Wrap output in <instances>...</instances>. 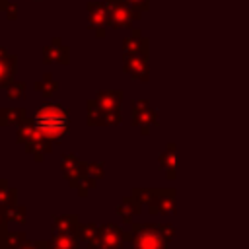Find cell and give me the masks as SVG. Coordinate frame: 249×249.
Instances as JSON below:
<instances>
[{
  "mask_svg": "<svg viewBox=\"0 0 249 249\" xmlns=\"http://www.w3.org/2000/svg\"><path fill=\"white\" fill-rule=\"evenodd\" d=\"M35 126L53 142H58L64 134L70 132V113L60 103H45L37 109L33 117Z\"/></svg>",
  "mask_w": 249,
  "mask_h": 249,
  "instance_id": "1",
  "label": "cell"
},
{
  "mask_svg": "<svg viewBox=\"0 0 249 249\" xmlns=\"http://www.w3.org/2000/svg\"><path fill=\"white\" fill-rule=\"evenodd\" d=\"M167 241L161 224H132V249H167Z\"/></svg>",
  "mask_w": 249,
  "mask_h": 249,
  "instance_id": "2",
  "label": "cell"
},
{
  "mask_svg": "<svg viewBox=\"0 0 249 249\" xmlns=\"http://www.w3.org/2000/svg\"><path fill=\"white\" fill-rule=\"evenodd\" d=\"M124 231L117 224H103L99 226V233L88 241V249H123L124 243Z\"/></svg>",
  "mask_w": 249,
  "mask_h": 249,
  "instance_id": "3",
  "label": "cell"
},
{
  "mask_svg": "<svg viewBox=\"0 0 249 249\" xmlns=\"http://www.w3.org/2000/svg\"><path fill=\"white\" fill-rule=\"evenodd\" d=\"M109 6V18H107V25L113 29H121V27H130L132 21H136L140 18V12L134 10L128 2L124 0H117V2H107Z\"/></svg>",
  "mask_w": 249,
  "mask_h": 249,
  "instance_id": "4",
  "label": "cell"
},
{
  "mask_svg": "<svg viewBox=\"0 0 249 249\" xmlns=\"http://www.w3.org/2000/svg\"><path fill=\"white\" fill-rule=\"evenodd\" d=\"M86 109H88V117H86L88 126H117L123 121L121 111H103L95 103V99H88Z\"/></svg>",
  "mask_w": 249,
  "mask_h": 249,
  "instance_id": "5",
  "label": "cell"
},
{
  "mask_svg": "<svg viewBox=\"0 0 249 249\" xmlns=\"http://www.w3.org/2000/svg\"><path fill=\"white\" fill-rule=\"evenodd\" d=\"M130 113H132V124L140 128V132L146 136L150 134V126L158 124V115L156 111L150 107L148 99H134L130 105Z\"/></svg>",
  "mask_w": 249,
  "mask_h": 249,
  "instance_id": "6",
  "label": "cell"
},
{
  "mask_svg": "<svg viewBox=\"0 0 249 249\" xmlns=\"http://www.w3.org/2000/svg\"><path fill=\"white\" fill-rule=\"evenodd\" d=\"M60 171H62V177L68 181V185L76 191V187L80 185V181L89 175L88 173V163L82 161L76 154H66L60 161Z\"/></svg>",
  "mask_w": 249,
  "mask_h": 249,
  "instance_id": "7",
  "label": "cell"
},
{
  "mask_svg": "<svg viewBox=\"0 0 249 249\" xmlns=\"http://www.w3.org/2000/svg\"><path fill=\"white\" fill-rule=\"evenodd\" d=\"M88 12H89V29H93L95 35L99 39H103L105 27H107V18H109L107 2H88Z\"/></svg>",
  "mask_w": 249,
  "mask_h": 249,
  "instance_id": "8",
  "label": "cell"
},
{
  "mask_svg": "<svg viewBox=\"0 0 249 249\" xmlns=\"http://www.w3.org/2000/svg\"><path fill=\"white\" fill-rule=\"evenodd\" d=\"M150 206V214L156 216V214H173L175 212V191L173 189H167V191H161V189H156L154 191V198L148 202Z\"/></svg>",
  "mask_w": 249,
  "mask_h": 249,
  "instance_id": "9",
  "label": "cell"
},
{
  "mask_svg": "<svg viewBox=\"0 0 249 249\" xmlns=\"http://www.w3.org/2000/svg\"><path fill=\"white\" fill-rule=\"evenodd\" d=\"M43 62L45 64H70V49L58 37H53L51 43L43 49Z\"/></svg>",
  "mask_w": 249,
  "mask_h": 249,
  "instance_id": "10",
  "label": "cell"
},
{
  "mask_svg": "<svg viewBox=\"0 0 249 249\" xmlns=\"http://www.w3.org/2000/svg\"><path fill=\"white\" fill-rule=\"evenodd\" d=\"M123 70L134 78V80H140V82H148V62H146V56H140V54H126L123 56Z\"/></svg>",
  "mask_w": 249,
  "mask_h": 249,
  "instance_id": "11",
  "label": "cell"
},
{
  "mask_svg": "<svg viewBox=\"0 0 249 249\" xmlns=\"http://www.w3.org/2000/svg\"><path fill=\"white\" fill-rule=\"evenodd\" d=\"M23 146H25V152H27L29 156H33V160H35L37 163H41V161L51 154V150H53V140H49L47 136L39 134V136H35L33 140L25 142Z\"/></svg>",
  "mask_w": 249,
  "mask_h": 249,
  "instance_id": "12",
  "label": "cell"
},
{
  "mask_svg": "<svg viewBox=\"0 0 249 249\" xmlns=\"http://www.w3.org/2000/svg\"><path fill=\"white\" fill-rule=\"evenodd\" d=\"M16 72H18V56L16 54L0 56V88L12 86L16 80Z\"/></svg>",
  "mask_w": 249,
  "mask_h": 249,
  "instance_id": "13",
  "label": "cell"
},
{
  "mask_svg": "<svg viewBox=\"0 0 249 249\" xmlns=\"http://www.w3.org/2000/svg\"><path fill=\"white\" fill-rule=\"evenodd\" d=\"M140 210H142V202L136 196H132V195L130 196H124L123 202L115 208V212L123 218L124 224H132V218H136L140 214Z\"/></svg>",
  "mask_w": 249,
  "mask_h": 249,
  "instance_id": "14",
  "label": "cell"
},
{
  "mask_svg": "<svg viewBox=\"0 0 249 249\" xmlns=\"http://www.w3.org/2000/svg\"><path fill=\"white\" fill-rule=\"evenodd\" d=\"M25 241H27L25 231H10L8 222L2 220V224H0V249H18Z\"/></svg>",
  "mask_w": 249,
  "mask_h": 249,
  "instance_id": "15",
  "label": "cell"
},
{
  "mask_svg": "<svg viewBox=\"0 0 249 249\" xmlns=\"http://www.w3.org/2000/svg\"><path fill=\"white\" fill-rule=\"evenodd\" d=\"M123 53L126 54H140V56H148V41L140 35L138 29L132 31L130 37H126L123 41Z\"/></svg>",
  "mask_w": 249,
  "mask_h": 249,
  "instance_id": "16",
  "label": "cell"
},
{
  "mask_svg": "<svg viewBox=\"0 0 249 249\" xmlns=\"http://www.w3.org/2000/svg\"><path fill=\"white\" fill-rule=\"evenodd\" d=\"M78 224H80V216H78V214L53 216L51 231H53V233H76Z\"/></svg>",
  "mask_w": 249,
  "mask_h": 249,
  "instance_id": "17",
  "label": "cell"
},
{
  "mask_svg": "<svg viewBox=\"0 0 249 249\" xmlns=\"http://www.w3.org/2000/svg\"><path fill=\"white\" fill-rule=\"evenodd\" d=\"M93 99H95V103H97L103 111H119L121 101H123V91H119V89L99 91Z\"/></svg>",
  "mask_w": 249,
  "mask_h": 249,
  "instance_id": "18",
  "label": "cell"
},
{
  "mask_svg": "<svg viewBox=\"0 0 249 249\" xmlns=\"http://www.w3.org/2000/svg\"><path fill=\"white\" fill-rule=\"evenodd\" d=\"M51 249H82V239L78 233H53Z\"/></svg>",
  "mask_w": 249,
  "mask_h": 249,
  "instance_id": "19",
  "label": "cell"
},
{
  "mask_svg": "<svg viewBox=\"0 0 249 249\" xmlns=\"http://www.w3.org/2000/svg\"><path fill=\"white\" fill-rule=\"evenodd\" d=\"M39 134H43V132L35 126V123H33L31 119H23V121L18 124V130H16V142H18V144H25V142L33 140V138L39 136Z\"/></svg>",
  "mask_w": 249,
  "mask_h": 249,
  "instance_id": "20",
  "label": "cell"
},
{
  "mask_svg": "<svg viewBox=\"0 0 249 249\" xmlns=\"http://www.w3.org/2000/svg\"><path fill=\"white\" fill-rule=\"evenodd\" d=\"M23 119H27L23 107H0V126L19 124Z\"/></svg>",
  "mask_w": 249,
  "mask_h": 249,
  "instance_id": "21",
  "label": "cell"
},
{
  "mask_svg": "<svg viewBox=\"0 0 249 249\" xmlns=\"http://www.w3.org/2000/svg\"><path fill=\"white\" fill-rule=\"evenodd\" d=\"M18 204V189L10 187L8 179H0V210Z\"/></svg>",
  "mask_w": 249,
  "mask_h": 249,
  "instance_id": "22",
  "label": "cell"
},
{
  "mask_svg": "<svg viewBox=\"0 0 249 249\" xmlns=\"http://www.w3.org/2000/svg\"><path fill=\"white\" fill-rule=\"evenodd\" d=\"M160 165L165 169L167 179H175V144H167L165 152L160 154Z\"/></svg>",
  "mask_w": 249,
  "mask_h": 249,
  "instance_id": "23",
  "label": "cell"
},
{
  "mask_svg": "<svg viewBox=\"0 0 249 249\" xmlns=\"http://www.w3.org/2000/svg\"><path fill=\"white\" fill-rule=\"evenodd\" d=\"M2 220L4 222H18V224H25L27 222V208L23 204H12L8 208L2 210Z\"/></svg>",
  "mask_w": 249,
  "mask_h": 249,
  "instance_id": "24",
  "label": "cell"
},
{
  "mask_svg": "<svg viewBox=\"0 0 249 249\" xmlns=\"http://www.w3.org/2000/svg\"><path fill=\"white\" fill-rule=\"evenodd\" d=\"M33 89L35 91H39L41 95H45V97H51L56 89H58V84H56V80L53 78V74H43V78L39 80V82H35L33 84Z\"/></svg>",
  "mask_w": 249,
  "mask_h": 249,
  "instance_id": "25",
  "label": "cell"
},
{
  "mask_svg": "<svg viewBox=\"0 0 249 249\" xmlns=\"http://www.w3.org/2000/svg\"><path fill=\"white\" fill-rule=\"evenodd\" d=\"M76 233H78V237L82 239V241H91L97 233H99V226L97 224H93V222H88V224H78V230H76Z\"/></svg>",
  "mask_w": 249,
  "mask_h": 249,
  "instance_id": "26",
  "label": "cell"
},
{
  "mask_svg": "<svg viewBox=\"0 0 249 249\" xmlns=\"http://www.w3.org/2000/svg\"><path fill=\"white\" fill-rule=\"evenodd\" d=\"M25 88H27L25 82H14L12 86L6 88V91H8V99H10V101L23 99V97H25Z\"/></svg>",
  "mask_w": 249,
  "mask_h": 249,
  "instance_id": "27",
  "label": "cell"
},
{
  "mask_svg": "<svg viewBox=\"0 0 249 249\" xmlns=\"http://www.w3.org/2000/svg\"><path fill=\"white\" fill-rule=\"evenodd\" d=\"M18 249H51V239H39V241H25Z\"/></svg>",
  "mask_w": 249,
  "mask_h": 249,
  "instance_id": "28",
  "label": "cell"
},
{
  "mask_svg": "<svg viewBox=\"0 0 249 249\" xmlns=\"http://www.w3.org/2000/svg\"><path fill=\"white\" fill-rule=\"evenodd\" d=\"M103 161H91V163H88V173L91 175V177H95V179H101L103 175H105V171H103Z\"/></svg>",
  "mask_w": 249,
  "mask_h": 249,
  "instance_id": "29",
  "label": "cell"
},
{
  "mask_svg": "<svg viewBox=\"0 0 249 249\" xmlns=\"http://www.w3.org/2000/svg\"><path fill=\"white\" fill-rule=\"evenodd\" d=\"M124 2H128V4H130L134 10H138V12L148 8V0H124Z\"/></svg>",
  "mask_w": 249,
  "mask_h": 249,
  "instance_id": "30",
  "label": "cell"
},
{
  "mask_svg": "<svg viewBox=\"0 0 249 249\" xmlns=\"http://www.w3.org/2000/svg\"><path fill=\"white\" fill-rule=\"evenodd\" d=\"M6 18H8L10 21H14V19L18 18V4H10V6H8V10H6Z\"/></svg>",
  "mask_w": 249,
  "mask_h": 249,
  "instance_id": "31",
  "label": "cell"
},
{
  "mask_svg": "<svg viewBox=\"0 0 249 249\" xmlns=\"http://www.w3.org/2000/svg\"><path fill=\"white\" fill-rule=\"evenodd\" d=\"M10 6V0H0V12H6Z\"/></svg>",
  "mask_w": 249,
  "mask_h": 249,
  "instance_id": "32",
  "label": "cell"
},
{
  "mask_svg": "<svg viewBox=\"0 0 249 249\" xmlns=\"http://www.w3.org/2000/svg\"><path fill=\"white\" fill-rule=\"evenodd\" d=\"M8 54H10V53H8L4 47H0V56H8Z\"/></svg>",
  "mask_w": 249,
  "mask_h": 249,
  "instance_id": "33",
  "label": "cell"
},
{
  "mask_svg": "<svg viewBox=\"0 0 249 249\" xmlns=\"http://www.w3.org/2000/svg\"><path fill=\"white\" fill-rule=\"evenodd\" d=\"M0 224H2V210H0Z\"/></svg>",
  "mask_w": 249,
  "mask_h": 249,
  "instance_id": "34",
  "label": "cell"
},
{
  "mask_svg": "<svg viewBox=\"0 0 249 249\" xmlns=\"http://www.w3.org/2000/svg\"><path fill=\"white\" fill-rule=\"evenodd\" d=\"M105 2H117V0H105Z\"/></svg>",
  "mask_w": 249,
  "mask_h": 249,
  "instance_id": "35",
  "label": "cell"
}]
</instances>
